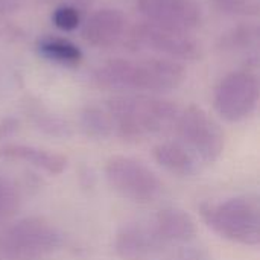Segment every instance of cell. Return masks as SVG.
<instances>
[{"mask_svg":"<svg viewBox=\"0 0 260 260\" xmlns=\"http://www.w3.org/2000/svg\"><path fill=\"white\" fill-rule=\"evenodd\" d=\"M184 67L174 59L145 58L139 61L116 58L94 70V81L119 91H171L184 81Z\"/></svg>","mask_w":260,"mask_h":260,"instance_id":"obj_1","label":"cell"},{"mask_svg":"<svg viewBox=\"0 0 260 260\" xmlns=\"http://www.w3.org/2000/svg\"><path fill=\"white\" fill-rule=\"evenodd\" d=\"M114 134L125 142H140L148 136L175 126L180 110L172 101L155 96H120L107 101Z\"/></svg>","mask_w":260,"mask_h":260,"instance_id":"obj_2","label":"cell"},{"mask_svg":"<svg viewBox=\"0 0 260 260\" xmlns=\"http://www.w3.org/2000/svg\"><path fill=\"white\" fill-rule=\"evenodd\" d=\"M201 215L207 227L221 238L244 247H259L260 204L256 197L241 195L203 204Z\"/></svg>","mask_w":260,"mask_h":260,"instance_id":"obj_3","label":"cell"},{"mask_svg":"<svg viewBox=\"0 0 260 260\" xmlns=\"http://www.w3.org/2000/svg\"><path fill=\"white\" fill-rule=\"evenodd\" d=\"M62 244L61 233L46 219L27 216L0 233V257L3 260H41Z\"/></svg>","mask_w":260,"mask_h":260,"instance_id":"obj_4","label":"cell"},{"mask_svg":"<svg viewBox=\"0 0 260 260\" xmlns=\"http://www.w3.org/2000/svg\"><path fill=\"white\" fill-rule=\"evenodd\" d=\"M104 174L110 187L128 201L149 204L161 193L160 178L137 158L113 155L107 160Z\"/></svg>","mask_w":260,"mask_h":260,"instance_id":"obj_5","label":"cell"},{"mask_svg":"<svg viewBox=\"0 0 260 260\" xmlns=\"http://www.w3.org/2000/svg\"><path fill=\"white\" fill-rule=\"evenodd\" d=\"M180 143L186 146L198 161L215 163L224 152L225 134L206 110L190 105L180 111L175 126Z\"/></svg>","mask_w":260,"mask_h":260,"instance_id":"obj_6","label":"cell"},{"mask_svg":"<svg viewBox=\"0 0 260 260\" xmlns=\"http://www.w3.org/2000/svg\"><path fill=\"white\" fill-rule=\"evenodd\" d=\"M259 79L254 73L238 70L225 75L215 90V110L227 122H242L259 104Z\"/></svg>","mask_w":260,"mask_h":260,"instance_id":"obj_7","label":"cell"},{"mask_svg":"<svg viewBox=\"0 0 260 260\" xmlns=\"http://www.w3.org/2000/svg\"><path fill=\"white\" fill-rule=\"evenodd\" d=\"M128 46L131 49H149L172 59H195L200 55L198 43L183 30L158 26L149 21L136 24L128 34Z\"/></svg>","mask_w":260,"mask_h":260,"instance_id":"obj_8","label":"cell"},{"mask_svg":"<svg viewBox=\"0 0 260 260\" xmlns=\"http://www.w3.org/2000/svg\"><path fill=\"white\" fill-rule=\"evenodd\" d=\"M146 21L189 32L201 24V8L195 0H137Z\"/></svg>","mask_w":260,"mask_h":260,"instance_id":"obj_9","label":"cell"},{"mask_svg":"<svg viewBox=\"0 0 260 260\" xmlns=\"http://www.w3.org/2000/svg\"><path fill=\"white\" fill-rule=\"evenodd\" d=\"M165 248L154 227L139 222L123 225L114 238V251L122 260H157Z\"/></svg>","mask_w":260,"mask_h":260,"instance_id":"obj_10","label":"cell"},{"mask_svg":"<svg viewBox=\"0 0 260 260\" xmlns=\"http://www.w3.org/2000/svg\"><path fill=\"white\" fill-rule=\"evenodd\" d=\"M126 18L119 9H98L82 26V38L94 47H111L125 34Z\"/></svg>","mask_w":260,"mask_h":260,"instance_id":"obj_11","label":"cell"},{"mask_svg":"<svg viewBox=\"0 0 260 260\" xmlns=\"http://www.w3.org/2000/svg\"><path fill=\"white\" fill-rule=\"evenodd\" d=\"M152 227L166 247H181L192 244L198 235L197 221L192 218L190 213L178 207L161 209L157 213Z\"/></svg>","mask_w":260,"mask_h":260,"instance_id":"obj_12","label":"cell"},{"mask_svg":"<svg viewBox=\"0 0 260 260\" xmlns=\"http://www.w3.org/2000/svg\"><path fill=\"white\" fill-rule=\"evenodd\" d=\"M0 158L24 161L49 175H61L69 165L66 155L24 143H5L0 146Z\"/></svg>","mask_w":260,"mask_h":260,"instance_id":"obj_13","label":"cell"},{"mask_svg":"<svg viewBox=\"0 0 260 260\" xmlns=\"http://www.w3.org/2000/svg\"><path fill=\"white\" fill-rule=\"evenodd\" d=\"M152 155L160 168L175 177H192L200 168L197 157L180 142H161L154 146Z\"/></svg>","mask_w":260,"mask_h":260,"instance_id":"obj_14","label":"cell"},{"mask_svg":"<svg viewBox=\"0 0 260 260\" xmlns=\"http://www.w3.org/2000/svg\"><path fill=\"white\" fill-rule=\"evenodd\" d=\"M79 123L84 134L91 139L104 140L108 139L111 134H114L113 120L105 107H99V105L85 107L79 114Z\"/></svg>","mask_w":260,"mask_h":260,"instance_id":"obj_15","label":"cell"},{"mask_svg":"<svg viewBox=\"0 0 260 260\" xmlns=\"http://www.w3.org/2000/svg\"><path fill=\"white\" fill-rule=\"evenodd\" d=\"M38 49L41 55L46 56L47 59L66 66H75L82 59L81 49L66 38H44L40 41Z\"/></svg>","mask_w":260,"mask_h":260,"instance_id":"obj_16","label":"cell"},{"mask_svg":"<svg viewBox=\"0 0 260 260\" xmlns=\"http://www.w3.org/2000/svg\"><path fill=\"white\" fill-rule=\"evenodd\" d=\"M20 209V193L17 186L0 174V224L8 222Z\"/></svg>","mask_w":260,"mask_h":260,"instance_id":"obj_17","label":"cell"},{"mask_svg":"<svg viewBox=\"0 0 260 260\" xmlns=\"http://www.w3.org/2000/svg\"><path fill=\"white\" fill-rule=\"evenodd\" d=\"M32 119H34L35 126L40 131H43L44 134H47V136L69 137L72 134L70 125L64 119H61V117H58V116H55L52 113H46V111L37 110V111H34Z\"/></svg>","mask_w":260,"mask_h":260,"instance_id":"obj_18","label":"cell"},{"mask_svg":"<svg viewBox=\"0 0 260 260\" xmlns=\"http://www.w3.org/2000/svg\"><path fill=\"white\" fill-rule=\"evenodd\" d=\"M259 41V27L257 26H242L233 29L232 32L222 37V49H247L256 46Z\"/></svg>","mask_w":260,"mask_h":260,"instance_id":"obj_19","label":"cell"},{"mask_svg":"<svg viewBox=\"0 0 260 260\" xmlns=\"http://www.w3.org/2000/svg\"><path fill=\"white\" fill-rule=\"evenodd\" d=\"M52 20L55 23V26L61 30H73L79 26L81 23V15L78 12L76 8L73 6H69V5H62L59 8H56L53 11V15H52Z\"/></svg>","mask_w":260,"mask_h":260,"instance_id":"obj_20","label":"cell"},{"mask_svg":"<svg viewBox=\"0 0 260 260\" xmlns=\"http://www.w3.org/2000/svg\"><path fill=\"white\" fill-rule=\"evenodd\" d=\"M216 6L227 14L236 15H257L259 3L257 0H215Z\"/></svg>","mask_w":260,"mask_h":260,"instance_id":"obj_21","label":"cell"},{"mask_svg":"<svg viewBox=\"0 0 260 260\" xmlns=\"http://www.w3.org/2000/svg\"><path fill=\"white\" fill-rule=\"evenodd\" d=\"M166 260H212V256L204 247L187 244L177 247V250H174Z\"/></svg>","mask_w":260,"mask_h":260,"instance_id":"obj_22","label":"cell"},{"mask_svg":"<svg viewBox=\"0 0 260 260\" xmlns=\"http://www.w3.org/2000/svg\"><path fill=\"white\" fill-rule=\"evenodd\" d=\"M20 122L15 117H5L0 120V142L12 137L18 131Z\"/></svg>","mask_w":260,"mask_h":260,"instance_id":"obj_23","label":"cell"},{"mask_svg":"<svg viewBox=\"0 0 260 260\" xmlns=\"http://www.w3.org/2000/svg\"><path fill=\"white\" fill-rule=\"evenodd\" d=\"M20 6V0H0V14L12 12Z\"/></svg>","mask_w":260,"mask_h":260,"instance_id":"obj_24","label":"cell"},{"mask_svg":"<svg viewBox=\"0 0 260 260\" xmlns=\"http://www.w3.org/2000/svg\"><path fill=\"white\" fill-rule=\"evenodd\" d=\"M0 260H3V259H2V257H0Z\"/></svg>","mask_w":260,"mask_h":260,"instance_id":"obj_25","label":"cell"}]
</instances>
